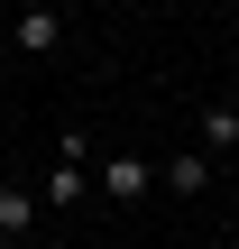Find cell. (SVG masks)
<instances>
[{
    "label": "cell",
    "mask_w": 239,
    "mask_h": 249,
    "mask_svg": "<svg viewBox=\"0 0 239 249\" xmlns=\"http://www.w3.org/2000/svg\"><path fill=\"white\" fill-rule=\"evenodd\" d=\"M28 231H37V194H28V185H0V249L28 240Z\"/></svg>",
    "instance_id": "5"
},
{
    "label": "cell",
    "mask_w": 239,
    "mask_h": 249,
    "mask_svg": "<svg viewBox=\"0 0 239 249\" xmlns=\"http://www.w3.org/2000/svg\"><path fill=\"white\" fill-rule=\"evenodd\" d=\"M18 9H55V0H18Z\"/></svg>",
    "instance_id": "7"
},
{
    "label": "cell",
    "mask_w": 239,
    "mask_h": 249,
    "mask_svg": "<svg viewBox=\"0 0 239 249\" xmlns=\"http://www.w3.org/2000/svg\"><path fill=\"white\" fill-rule=\"evenodd\" d=\"M92 185H101L111 203H147V194H157V166H147V157H129V148H111V157L92 166Z\"/></svg>",
    "instance_id": "2"
},
{
    "label": "cell",
    "mask_w": 239,
    "mask_h": 249,
    "mask_svg": "<svg viewBox=\"0 0 239 249\" xmlns=\"http://www.w3.org/2000/svg\"><path fill=\"white\" fill-rule=\"evenodd\" d=\"M203 148H239V111H230V102L203 111Z\"/></svg>",
    "instance_id": "6"
},
{
    "label": "cell",
    "mask_w": 239,
    "mask_h": 249,
    "mask_svg": "<svg viewBox=\"0 0 239 249\" xmlns=\"http://www.w3.org/2000/svg\"><path fill=\"white\" fill-rule=\"evenodd\" d=\"M221 102H230V111H239V83H230V92H221Z\"/></svg>",
    "instance_id": "8"
},
{
    "label": "cell",
    "mask_w": 239,
    "mask_h": 249,
    "mask_svg": "<svg viewBox=\"0 0 239 249\" xmlns=\"http://www.w3.org/2000/svg\"><path fill=\"white\" fill-rule=\"evenodd\" d=\"M9 37H18V55H55V46H64V18H55V9H18Z\"/></svg>",
    "instance_id": "3"
},
{
    "label": "cell",
    "mask_w": 239,
    "mask_h": 249,
    "mask_svg": "<svg viewBox=\"0 0 239 249\" xmlns=\"http://www.w3.org/2000/svg\"><path fill=\"white\" fill-rule=\"evenodd\" d=\"M157 185H175V194H212V157H203V148H184V157H166V166H157Z\"/></svg>",
    "instance_id": "4"
},
{
    "label": "cell",
    "mask_w": 239,
    "mask_h": 249,
    "mask_svg": "<svg viewBox=\"0 0 239 249\" xmlns=\"http://www.w3.org/2000/svg\"><path fill=\"white\" fill-rule=\"evenodd\" d=\"M92 166H101L92 129H64V139H55V166H46V213H74V203L92 194Z\"/></svg>",
    "instance_id": "1"
}]
</instances>
